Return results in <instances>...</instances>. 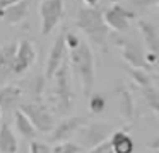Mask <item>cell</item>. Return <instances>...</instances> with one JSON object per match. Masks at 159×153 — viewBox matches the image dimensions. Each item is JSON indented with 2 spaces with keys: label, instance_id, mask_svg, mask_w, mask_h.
Segmentation results:
<instances>
[{
  "label": "cell",
  "instance_id": "16",
  "mask_svg": "<svg viewBox=\"0 0 159 153\" xmlns=\"http://www.w3.org/2000/svg\"><path fill=\"white\" fill-rule=\"evenodd\" d=\"M19 141L7 122H0V153H17Z\"/></svg>",
  "mask_w": 159,
  "mask_h": 153
},
{
  "label": "cell",
  "instance_id": "6",
  "mask_svg": "<svg viewBox=\"0 0 159 153\" xmlns=\"http://www.w3.org/2000/svg\"><path fill=\"white\" fill-rule=\"evenodd\" d=\"M137 14L134 10H130L128 7L121 5V3H111L106 10L103 12V20L108 26V29L113 31H127L130 27V20L135 19Z\"/></svg>",
  "mask_w": 159,
  "mask_h": 153
},
{
  "label": "cell",
  "instance_id": "21",
  "mask_svg": "<svg viewBox=\"0 0 159 153\" xmlns=\"http://www.w3.org/2000/svg\"><path fill=\"white\" fill-rule=\"evenodd\" d=\"M113 3H121V5L128 7L130 10H134L137 14V10H147L151 7L157 5L159 0H111Z\"/></svg>",
  "mask_w": 159,
  "mask_h": 153
},
{
  "label": "cell",
  "instance_id": "10",
  "mask_svg": "<svg viewBox=\"0 0 159 153\" xmlns=\"http://www.w3.org/2000/svg\"><path fill=\"white\" fill-rule=\"evenodd\" d=\"M116 44L120 46L121 56H123V60L128 63L130 68H139V70H145L149 73H152V68L144 60V51L135 41L120 37V39H116Z\"/></svg>",
  "mask_w": 159,
  "mask_h": 153
},
{
  "label": "cell",
  "instance_id": "12",
  "mask_svg": "<svg viewBox=\"0 0 159 153\" xmlns=\"http://www.w3.org/2000/svg\"><path fill=\"white\" fill-rule=\"evenodd\" d=\"M22 100V88L19 85H5L0 88V112L2 116L19 109Z\"/></svg>",
  "mask_w": 159,
  "mask_h": 153
},
{
  "label": "cell",
  "instance_id": "11",
  "mask_svg": "<svg viewBox=\"0 0 159 153\" xmlns=\"http://www.w3.org/2000/svg\"><path fill=\"white\" fill-rule=\"evenodd\" d=\"M63 34H65V31H62L57 36L52 49L48 51V58H46V65H45V80H52L55 71L60 68V65L67 60V48Z\"/></svg>",
  "mask_w": 159,
  "mask_h": 153
},
{
  "label": "cell",
  "instance_id": "18",
  "mask_svg": "<svg viewBox=\"0 0 159 153\" xmlns=\"http://www.w3.org/2000/svg\"><path fill=\"white\" fill-rule=\"evenodd\" d=\"M14 124H16V129H17V133L22 136V138L29 139V141H33V139L36 138V129L34 126L31 124V121H29L28 117H26L24 114H22L21 111H14Z\"/></svg>",
  "mask_w": 159,
  "mask_h": 153
},
{
  "label": "cell",
  "instance_id": "19",
  "mask_svg": "<svg viewBox=\"0 0 159 153\" xmlns=\"http://www.w3.org/2000/svg\"><path fill=\"white\" fill-rule=\"evenodd\" d=\"M116 94L120 97V112H121V117L125 121H132L134 117V99H132V92L128 90L127 87L120 85L116 88Z\"/></svg>",
  "mask_w": 159,
  "mask_h": 153
},
{
  "label": "cell",
  "instance_id": "31",
  "mask_svg": "<svg viewBox=\"0 0 159 153\" xmlns=\"http://www.w3.org/2000/svg\"><path fill=\"white\" fill-rule=\"evenodd\" d=\"M17 153H28V150H24V148H22V150H19Z\"/></svg>",
  "mask_w": 159,
  "mask_h": 153
},
{
  "label": "cell",
  "instance_id": "8",
  "mask_svg": "<svg viewBox=\"0 0 159 153\" xmlns=\"http://www.w3.org/2000/svg\"><path fill=\"white\" fill-rule=\"evenodd\" d=\"M36 48L33 44V41L29 39H22L17 43V51H16L14 61H12V68L11 73L14 75H22L33 66V63L36 61Z\"/></svg>",
  "mask_w": 159,
  "mask_h": 153
},
{
  "label": "cell",
  "instance_id": "30",
  "mask_svg": "<svg viewBox=\"0 0 159 153\" xmlns=\"http://www.w3.org/2000/svg\"><path fill=\"white\" fill-rule=\"evenodd\" d=\"M84 3H86V7H96V3L99 2V0H82Z\"/></svg>",
  "mask_w": 159,
  "mask_h": 153
},
{
  "label": "cell",
  "instance_id": "27",
  "mask_svg": "<svg viewBox=\"0 0 159 153\" xmlns=\"http://www.w3.org/2000/svg\"><path fill=\"white\" fill-rule=\"evenodd\" d=\"M87 153H111V145H110V139H106L104 143H101V145H98L96 148L89 150Z\"/></svg>",
  "mask_w": 159,
  "mask_h": 153
},
{
  "label": "cell",
  "instance_id": "22",
  "mask_svg": "<svg viewBox=\"0 0 159 153\" xmlns=\"http://www.w3.org/2000/svg\"><path fill=\"white\" fill-rule=\"evenodd\" d=\"M140 92H142V95H144V99H145L147 107L151 109L154 114H157V112H159V94H157L156 85L147 87V88H140Z\"/></svg>",
  "mask_w": 159,
  "mask_h": 153
},
{
  "label": "cell",
  "instance_id": "20",
  "mask_svg": "<svg viewBox=\"0 0 159 153\" xmlns=\"http://www.w3.org/2000/svg\"><path fill=\"white\" fill-rule=\"evenodd\" d=\"M127 71H128V75H130L134 85L139 88V90H140V88H147V87L156 85L154 78H152V75L149 73V71L139 70V68H130V66H127Z\"/></svg>",
  "mask_w": 159,
  "mask_h": 153
},
{
  "label": "cell",
  "instance_id": "32",
  "mask_svg": "<svg viewBox=\"0 0 159 153\" xmlns=\"http://www.w3.org/2000/svg\"><path fill=\"white\" fill-rule=\"evenodd\" d=\"M0 122H2V112H0Z\"/></svg>",
  "mask_w": 159,
  "mask_h": 153
},
{
  "label": "cell",
  "instance_id": "17",
  "mask_svg": "<svg viewBox=\"0 0 159 153\" xmlns=\"http://www.w3.org/2000/svg\"><path fill=\"white\" fill-rule=\"evenodd\" d=\"M16 51H17V43H7L0 48V75L2 77H7L11 73Z\"/></svg>",
  "mask_w": 159,
  "mask_h": 153
},
{
  "label": "cell",
  "instance_id": "25",
  "mask_svg": "<svg viewBox=\"0 0 159 153\" xmlns=\"http://www.w3.org/2000/svg\"><path fill=\"white\" fill-rule=\"evenodd\" d=\"M28 153H52V148H50L48 143H43V141H36V139H33V141L29 143Z\"/></svg>",
  "mask_w": 159,
  "mask_h": 153
},
{
  "label": "cell",
  "instance_id": "3",
  "mask_svg": "<svg viewBox=\"0 0 159 153\" xmlns=\"http://www.w3.org/2000/svg\"><path fill=\"white\" fill-rule=\"evenodd\" d=\"M53 80H55V85L52 92V102L55 104L57 111H70V107L74 105V90L70 83V66L67 60L55 71Z\"/></svg>",
  "mask_w": 159,
  "mask_h": 153
},
{
  "label": "cell",
  "instance_id": "4",
  "mask_svg": "<svg viewBox=\"0 0 159 153\" xmlns=\"http://www.w3.org/2000/svg\"><path fill=\"white\" fill-rule=\"evenodd\" d=\"M19 111L31 121V124L34 126L36 131L39 133H52L53 126H55V119L50 111V107L46 105L45 100H26L21 102Z\"/></svg>",
  "mask_w": 159,
  "mask_h": 153
},
{
  "label": "cell",
  "instance_id": "9",
  "mask_svg": "<svg viewBox=\"0 0 159 153\" xmlns=\"http://www.w3.org/2000/svg\"><path fill=\"white\" fill-rule=\"evenodd\" d=\"M86 122H87V119L82 117V116H69V117H63L60 122H57L53 126L52 133H50V141L52 143L69 141L70 136L75 134Z\"/></svg>",
  "mask_w": 159,
  "mask_h": 153
},
{
  "label": "cell",
  "instance_id": "23",
  "mask_svg": "<svg viewBox=\"0 0 159 153\" xmlns=\"http://www.w3.org/2000/svg\"><path fill=\"white\" fill-rule=\"evenodd\" d=\"M89 111L93 112V114H101V112L104 111V107H106V99H104L103 94H91L89 95Z\"/></svg>",
  "mask_w": 159,
  "mask_h": 153
},
{
  "label": "cell",
  "instance_id": "5",
  "mask_svg": "<svg viewBox=\"0 0 159 153\" xmlns=\"http://www.w3.org/2000/svg\"><path fill=\"white\" fill-rule=\"evenodd\" d=\"M111 133H113V126L110 122H86L79 131L75 133L77 138H79V143L77 145L80 148H87L93 150L96 148L98 145L104 143L106 139H110Z\"/></svg>",
  "mask_w": 159,
  "mask_h": 153
},
{
  "label": "cell",
  "instance_id": "1",
  "mask_svg": "<svg viewBox=\"0 0 159 153\" xmlns=\"http://www.w3.org/2000/svg\"><path fill=\"white\" fill-rule=\"evenodd\" d=\"M75 26L101 51H108L110 29L103 20V10L98 7H80L75 14Z\"/></svg>",
  "mask_w": 159,
  "mask_h": 153
},
{
  "label": "cell",
  "instance_id": "2",
  "mask_svg": "<svg viewBox=\"0 0 159 153\" xmlns=\"http://www.w3.org/2000/svg\"><path fill=\"white\" fill-rule=\"evenodd\" d=\"M69 66L79 75L80 85H82V94L86 99H89V95L93 94L94 88V54L93 48L89 46V43L80 41V44L75 49L69 51Z\"/></svg>",
  "mask_w": 159,
  "mask_h": 153
},
{
  "label": "cell",
  "instance_id": "15",
  "mask_svg": "<svg viewBox=\"0 0 159 153\" xmlns=\"http://www.w3.org/2000/svg\"><path fill=\"white\" fill-rule=\"evenodd\" d=\"M110 145H111V153H134V139L123 129L111 133Z\"/></svg>",
  "mask_w": 159,
  "mask_h": 153
},
{
  "label": "cell",
  "instance_id": "29",
  "mask_svg": "<svg viewBox=\"0 0 159 153\" xmlns=\"http://www.w3.org/2000/svg\"><path fill=\"white\" fill-rule=\"evenodd\" d=\"M149 146H151V150H152V151H157V146H159V141H157V138H156V139H152V141H151V145H149Z\"/></svg>",
  "mask_w": 159,
  "mask_h": 153
},
{
  "label": "cell",
  "instance_id": "13",
  "mask_svg": "<svg viewBox=\"0 0 159 153\" xmlns=\"http://www.w3.org/2000/svg\"><path fill=\"white\" fill-rule=\"evenodd\" d=\"M28 12H29V2L22 0V2L14 3L11 7L0 9V19L4 20L5 24H19L26 19Z\"/></svg>",
  "mask_w": 159,
  "mask_h": 153
},
{
  "label": "cell",
  "instance_id": "14",
  "mask_svg": "<svg viewBox=\"0 0 159 153\" xmlns=\"http://www.w3.org/2000/svg\"><path fill=\"white\" fill-rule=\"evenodd\" d=\"M137 27H139V31L142 32V37H144V41H145L147 51H151V53H157L159 34H157V27H156V24L151 22V20L140 19L137 22Z\"/></svg>",
  "mask_w": 159,
  "mask_h": 153
},
{
  "label": "cell",
  "instance_id": "26",
  "mask_svg": "<svg viewBox=\"0 0 159 153\" xmlns=\"http://www.w3.org/2000/svg\"><path fill=\"white\" fill-rule=\"evenodd\" d=\"M63 39H65V48H67V51L75 49V48L80 44V37L77 36V34H74V32H69V31H65V34H63Z\"/></svg>",
  "mask_w": 159,
  "mask_h": 153
},
{
  "label": "cell",
  "instance_id": "24",
  "mask_svg": "<svg viewBox=\"0 0 159 153\" xmlns=\"http://www.w3.org/2000/svg\"><path fill=\"white\" fill-rule=\"evenodd\" d=\"M52 153H82V148L74 141H63L52 148Z\"/></svg>",
  "mask_w": 159,
  "mask_h": 153
},
{
  "label": "cell",
  "instance_id": "7",
  "mask_svg": "<svg viewBox=\"0 0 159 153\" xmlns=\"http://www.w3.org/2000/svg\"><path fill=\"white\" fill-rule=\"evenodd\" d=\"M39 15H41V34L48 36L63 17V0H41Z\"/></svg>",
  "mask_w": 159,
  "mask_h": 153
},
{
  "label": "cell",
  "instance_id": "28",
  "mask_svg": "<svg viewBox=\"0 0 159 153\" xmlns=\"http://www.w3.org/2000/svg\"><path fill=\"white\" fill-rule=\"evenodd\" d=\"M22 0H0V9H5V7H11L14 3H19Z\"/></svg>",
  "mask_w": 159,
  "mask_h": 153
}]
</instances>
